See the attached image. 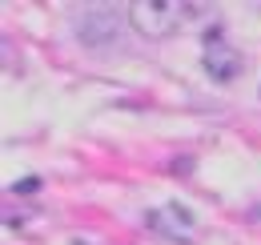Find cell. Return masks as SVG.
Wrapping results in <instances>:
<instances>
[{"instance_id":"cell-1","label":"cell","mask_w":261,"mask_h":245,"mask_svg":"<svg viewBox=\"0 0 261 245\" xmlns=\"http://www.w3.org/2000/svg\"><path fill=\"white\" fill-rule=\"evenodd\" d=\"M197 8L193 4H181V0H133L129 4V24L145 40H165L181 29Z\"/></svg>"},{"instance_id":"cell-2","label":"cell","mask_w":261,"mask_h":245,"mask_svg":"<svg viewBox=\"0 0 261 245\" xmlns=\"http://www.w3.org/2000/svg\"><path fill=\"white\" fill-rule=\"evenodd\" d=\"M201 68H205V77H213L217 85H229V81H237V77L245 72V57L213 29L205 36V48H201Z\"/></svg>"},{"instance_id":"cell-3","label":"cell","mask_w":261,"mask_h":245,"mask_svg":"<svg viewBox=\"0 0 261 245\" xmlns=\"http://www.w3.org/2000/svg\"><path fill=\"white\" fill-rule=\"evenodd\" d=\"M145 225L165 237V241L173 245H193V229H197V217L181 205V201H169V205H157V209H149L145 213Z\"/></svg>"},{"instance_id":"cell-4","label":"cell","mask_w":261,"mask_h":245,"mask_svg":"<svg viewBox=\"0 0 261 245\" xmlns=\"http://www.w3.org/2000/svg\"><path fill=\"white\" fill-rule=\"evenodd\" d=\"M76 36H81V44H89V48L117 44V36H121L117 8H85V12L76 16Z\"/></svg>"}]
</instances>
